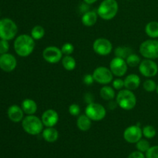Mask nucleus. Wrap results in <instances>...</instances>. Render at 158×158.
<instances>
[{"label": "nucleus", "mask_w": 158, "mask_h": 158, "mask_svg": "<svg viewBox=\"0 0 158 158\" xmlns=\"http://www.w3.org/2000/svg\"><path fill=\"white\" fill-rule=\"evenodd\" d=\"M21 107L23 109V112L26 114V115H34L36 113L37 109H38V106L35 100H32V99H25L23 102H22Z\"/></svg>", "instance_id": "6ab92c4d"}, {"label": "nucleus", "mask_w": 158, "mask_h": 158, "mask_svg": "<svg viewBox=\"0 0 158 158\" xmlns=\"http://www.w3.org/2000/svg\"><path fill=\"white\" fill-rule=\"evenodd\" d=\"M85 114L88 116L92 121H100L106 117V110L103 105L93 102L86 105Z\"/></svg>", "instance_id": "0eeeda50"}, {"label": "nucleus", "mask_w": 158, "mask_h": 158, "mask_svg": "<svg viewBox=\"0 0 158 158\" xmlns=\"http://www.w3.org/2000/svg\"><path fill=\"white\" fill-rule=\"evenodd\" d=\"M146 158H158V145L151 147L145 154Z\"/></svg>", "instance_id": "473e14b6"}, {"label": "nucleus", "mask_w": 158, "mask_h": 158, "mask_svg": "<svg viewBox=\"0 0 158 158\" xmlns=\"http://www.w3.org/2000/svg\"><path fill=\"white\" fill-rule=\"evenodd\" d=\"M156 92H157V94H158V84H157V89H156Z\"/></svg>", "instance_id": "ea45409f"}, {"label": "nucleus", "mask_w": 158, "mask_h": 158, "mask_svg": "<svg viewBox=\"0 0 158 158\" xmlns=\"http://www.w3.org/2000/svg\"><path fill=\"white\" fill-rule=\"evenodd\" d=\"M117 106L124 110H131L137 104V97L132 90L124 89L119 91L116 97Z\"/></svg>", "instance_id": "20e7f679"}, {"label": "nucleus", "mask_w": 158, "mask_h": 158, "mask_svg": "<svg viewBox=\"0 0 158 158\" xmlns=\"http://www.w3.org/2000/svg\"><path fill=\"white\" fill-rule=\"evenodd\" d=\"M142 132H143V136L146 137L147 139H152L157 134V131L155 127L152 125H147L142 128Z\"/></svg>", "instance_id": "cd10ccee"}, {"label": "nucleus", "mask_w": 158, "mask_h": 158, "mask_svg": "<svg viewBox=\"0 0 158 158\" xmlns=\"http://www.w3.org/2000/svg\"><path fill=\"white\" fill-rule=\"evenodd\" d=\"M30 35L34 40H40L43 39L45 35V29L41 26H35L32 29Z\"/></svg>", "instance_id": "a878e982"}, {"label": "nucleus", "mask_w": 158, "mask_h": 158, "mask_svg": "<svg viewBox=\"0 0 158 158\" xmlns=\"http://www.w3.org/2000/svg\"><path fill=\"white\" fill-rule=\"evenodd\" d=\"M24 114L21 106H19L18 105H12L8 108V117L13 123L22 122L24 118Z\"/></svg>", "instance_id": "dca6fc26"}, {"label": "nucleus", "mask_w": 158, "mask_h": 158, "mask_svg": "<svg viewBox=\"0 0 158 158\" xmlns=\"http://www.w3.org/2000/svg\"><path fill=\"white\" fill-rule=\"evenodd\" d=\"M128 65L126 60L115 56L110 63V69L114 76L117 77H122L127 73L128 70Z\"/></svg>", "instance_id": "f8f14e48"}, {"label": "nucleus", "mask_w": 158, "mask_h": 158, "mask_svg": "<svg viewBox=\"0 0 158 158\" xmlns=\"http://www.w3.org/2000/svg\"><path fill=\"white\" fill-rule=\"evenodd\" d=\"M9 49V43L8 40H0V55L7 53Z\"/></svg>", "instance_id": "f704fd0d"}, {"label": "nucleus", "mask_w": 158, "mask_h": 158, "mask_svg": "<svg viewBox=\"0 0 158 158\" xmlns=\"http://www.w3.org/2000/svg\"><path fill=\"white\" fill-rule=\"evenodd\" d=\"M17 66V60L12 54L5 53L0 55V69L4 72H12Z\"/></svg>", "instance_id": "4468645a"}, {"label": "nucleus", "mask_w": 158, "mask_h": 158, "mask_svg": "<svg viewBox=\"0 0 158 158\" xmlns=\"http://www.w3.org/2000/svg\"><path fill=\"white\" fill-rule=\"evenodd\" d=\"M97 1H98V0H83V2H84L85 3H86V4H88V5L94 4V3L97 2Z\"/></svg>", "instance_id": "58836bf2"}, {"label": "nucleus", "mask_w": 158, "mask_h": 158, "mask_svg": "<svg viewBox=\"0 0 158 158\" xmlns=\"http://www.w3.org/2000/svg\"><path fill=\"white\" fill-rule=\"evenodd\" d=\"M43 138L48 143H54L59 138V132L56 128L46 127L42 132Z\"/></svg>", "instance_id": "aec40b11"}, {"label": "nucleus", "mask_w": 158, "mask_h": 158, "mask_svg": "<svg viewBox=\"0 0 158 158\" xmlns=\"http://www.w3.org/2000/svg\"><path fill=\"white\" fill-rule=\"evenodd\" d=\"M126 62L127 63L128 66L130 67H136V66H138L140 65L141 60H140V56H138L136 53H131L127 58L126 59Z\"/></svg>", "instance_id": "bb28decb"}, {"label": "nucleus", "mask_w": 158, "mask_h": 158, "mask_svg": "<svg viewBox=\"0 0 158 158\" xmlns=\"http://www.w3.org/2000/svg\"><path fill=\"white\" fill-rule=\"evenodd\" d=\"M93 49L96 54L101 56L110 55L113 50V45L106 38H98L93 43Z\"/></svg>", "instance_id": "9b49d317"}, {"label": "nucleus", "mask_w": 158, "mask_h": 158, "mask_svg": "<svg viewBox=\"0 0 158 158\" xmlns=\"http://www.w3.org/2000/svg\"><path fill=\"white\" fill-rule=\"evenodd\" d=\"M43 126L41 118L35 115H27L22 120L23 131L29 135L35 136L41 134L43 131Z\"/></svg>", "instance_id": "7ed1b4c3"}, {"label": "nucleus", "mask_w": 158, "mask_h": 158, "mask_svg": "<svg viewBox=\"0 0 158 158\" xmlns=\"http://www.w3.org/2000/svg\"><path fill=\"white\" fill-rule=\"evenodd\" d=\"M145 33L151 39L158 38V22L151 21L145 26Z\"/></svg>", "instance_id": "5701e85b"}, {"label": "nucleus", "mask_w": 158, "mask_h": 158, "mask_svg": "<svg viewBox=\"0 0 158 158\" xmlns=\"http://www.w3.org/2000/svg\"><path fill=\"white\" fill-rule=\"evenodd\" d=\"M77 126L80 131H87L92 126V120L86 114H81L77 117Z\"/></svg>", "instance_id": "412c9836"}, {"label": "nucleus", "mask_w": 158, "mask_h": 158, "mask_svg": "<svg viewBox=\"0 0 158 158\" xmlns=\"http://www.w3.org/2000/svg\"><path fill=\"white\" fill-rule=\"evenodd\" d=\"M85 101L88 103H90L94 102V95L91 94H85Z\"/></svg>", "instance_id": "4c0bfd02"}, {"label": "nucleus", "mask_w": 158, "mask_h": 158, "mask_svg": "<svg viewBox=\"0 0 158 158\" xmlns=\"http://www.w3.org/2000/svg\"><path fill=\"white\" fill-rule=\"evenodd\" d=\"M123 136L127 143H136L142 139L143 132L141 127L139 125H132L125 129Z\"/></svg>", "instance_id": "ddd939ff"}, {"label": "nucleus", "mask_w": 158, "mask_h": 158, "mask_svg": "<svg viewBox=\"0 0 158 158\" xmlns=\"http://www.w3.org/2000/svg\"><path fill=\"white\" fill-rule=\"evenodd\" d=\"M100 95L103 100L106 101H110L113 100L116 97L115 89L113 86L104 85L100 90Z\"/></svg>", "instance_id": "4be33fe9"}, {"label": "nucleus", "mask_w": 158, "mask_h": 158, "mask_svg": "<svg viewBox=\"0 0 158 158\" xmlns=\"http://www.w3.org/2000/svg\"><path fill=\"white\" fill-rule=\"evenodd\" d=\"M112 86L116 90H121L124 87V80L120 79V77L114 79L112 81Z\"/></svg>", "instance_id": "72a5a7b5"}, {"label": "nucleus", "mask_w": 158, "mask_h": 158, "mask_svg": "<svg viewBox=\"0 0 158 158\" xmlns=\"http://www.w3.org/2000/svg\"><path fill=\"white\" fill-rule=\"evenodd\" d=\"M13 46L17 55L21 57H27L34 51L35 43L30 35L22 34L15 38Z\"/></svg>", "instance_id": "f257e3e1"}, {"label": "nucleus", "mask_w": 158, "mask_h": 158, "mask_svg": "<svg viewBox=\"0 0 158 158\" xmlns=\"http://www.w3.org/2000/svg\"><path fill=\"white\" fill-rule=\"evenodd\" d=\"M127 158H146L145 155L143 154V152H140L139 151H134V152L131 153Z\"/></svg>", "instance_id": "e433bc0d"}, {"label": "nucleus", "mask_w": 158, "mask_h": 158, "mask_svg": "<svg viewBox=\"0 0 158 158\" xmlns=\"http://www.w3.org/2000/svg\"><path fill=\"white\" fill-rule=\"evenodd\" d=\"M0 15H1V12H0Z\"/></svg>", "instance_id": "a19ab883"}, {"label": "nucleus", "mask_w": 158, "mask_h": 158, "mask_svg": "<svg viewBox=\"0 0 158 158\" xmlns=\"http://www.w3.org/2000/svg\"><path fill=\"white\" fill-rule=\"evenodd\" d=\"M69 114L73 117H78L80 114V106L77 103H72L69 106L68 108Z\"/></svg>", "instance_id": "2f4dec72"}, {"label": "nucleus", "mask_w": 158, "mask_h": 158, "mask_svg": "<svg viewBox=\"0 0 158 158\" xmlns=\"http://www.w3.org/2000/svg\"><path fill=\"white\" fill-rule=\"evenodd\" d=\"M18 26L16 23L9 18L0 19V39L5 40H12L16 36Z\"/></svg>", "instance_id": "39448f33"}, {"label": "nucleus", "mask_w": 158, "mask_h": 158, "mask_svg": "<svg viewBox=\"0 0 158 158\" xmlns=\"http://www.w3.org/2000/svg\"><path fill=\"white\" fill-rule=\"evenodd\" d=\"M157 84L154 80H151V79H148L145 80L143 83V88L146 92L152 93L154 91H156L157 89Z\"/></svg>", "instance_id": "c85d7f7f"}, {"label": "nucleus", "mask_w": 158, "mask_h": 158, "mask_svg": "<svg viewBox=\"0 0 158 158\" xmlns=\"http://www.w3.org/2000/svg\"><path fill=\"white\" fill-rule=\"evenodd\" d=\"M138 70L144 77L151 78L158 73V65L154 60L144 59L138 66Z\"/></svg>", "instance_id": "1a4fd4ad"}, {"label": "nucleus", "mask_w": 158, "mask_h": 158, "mask_svg": "<svg viewBox=\"0 0 158 158\" xmlns=\"http://www.w3.org/2000/svg\"><path fill=\"white\" fill-rule=\"evenodd\" d=\"M83 82L86 86H91L95 82L93 74H86L83 78Z\"/></svg>", "instance_id": "c9c22d12"}, {"label": "nucleus", "mask_w": 158, "mask_h": 158, "mask_svg": "<svg viewBox=\"0 0 158 158\" xmlns=\"http://www.w3.org/2000/svg\"><path fill=\"white\" fill-rule=\"evenodd\" d=\"M139 52L145 59H158V40L151 39L143 41L139 47Z\"/></svg>", "instance_id": "423d86ee"}, {"label": "nucleus", "mask_w": 158, "mask_h": 158, "mask_svg": "<svg viewBox=\"0 0 158 158\" xmlns=\"http://www.w3.org/2000/svg\"><path fill=\"white\" fill-rule=\"evenodd\" d=\"M61 51L63 55L69 56L71 55L74 52V46L70 43H66L62 46Z\"/></svg>", "instance_id": "7c9ffc66"}, {"label": "nucleus", "mask_w": 158, "mask_h": 158, "mask_svg": "<svg viewBox=\"0 0 158 158\" xmlns=\"http://www.w3.org/2000/svg\"><path fill=\"white\" fill-rule=\"evenodd\" d=\"M61 63L63 65V67L67 71L73 70L77 66V61H76L75 58L71 55L64 56L62 59Z\"/></svg>", "instance_id": "b1692460"}, {"label": "nucleus", "mask_w": 158, "mask_h": 158, "mask_svg": "<svg viewBox=\"0 0 158 158\" xmlns=\"http://www.w3.org/2000/svg\"><path fill=\"white\" fill-rule=\"evenodd\" d=\"M124 87L125 89L130 90H135L140 85V77L137 74L131 73L127 76L124 79Z\"/></svg>", "instance_id": "f3484780"}, {"label": "nucleus", "mask_w": 158, "mask_h": 158, "mask_svg": "<svg viewBox=\"0 0 158 158\" xmlns=\"http://www.w3.org/2000/svg\"><path fill=\"white\" fill-rule=\"evenodd\" d=\"M119 5L117 0H103L97 9V14L103 20H111L117 15Z\"/></svg>", "instance_id": "f03ea898"}, {"label": "nucleus", "mask_w": 158, "mask_h": 158, "mask_svg": "<svg viewBox=\"0 0 158 158\" xmlns=\"http://www.w3.org/2000/svg\"><path fill=\"white\" fill-rule=\"evenodd\" d=\"M98 19V14L95 11H87L83 14L81 18V22L83 26L91 27L97 23Z\"/></svg>", "instance_id": "a211bd4d"}, {"label": "nucleus", "mask_w": 158, "mask_h": 158, "mask_svg": "<svg viewBox=\"0 0 158 158\" xmlns=\"http://www.w3.org/2000/svg\"><path fill=\"white\" fill-rule=\"evenodd\" d=\"M63 55L61 49L55 46H47L43 51V58L50 64L60 63L63 59Z\"/></svg>", "instance_id": "9d476101"}, {"label": "nucleus", "mask_w": 158, "mask_h": 158, "mask_svg": "<svg viewBox=\"0 0 158 158\" xmlns=\"http://www.w3.org/2000/svg\"><path fill=\"white\" fill-rule=\"evenodd\" d=\"M41 120L46 127H53L58 123L60 117L58 113L55 110L48 109L42 114Z\"/></svg>", "instance_id": "2eb2a0df"}, {"label": "nucleus", "mask_w": 158, "mask_h": 158, "mask_svg": "<svg viewBox=\"0 0 158 158\" xmlns=\"http://www.w3.org/2000/svg\"><path fill=\"white\" fill-rule=\"evenodd\" d=\"M136 148H137V151L146 153L151 148V144H150L148 140H145V139H140L138 142L136 143Z\"/></svg>", "instance_id": "c756f323"}, {"label": "nucleus", "mask_w": 158, "mask_h": 158, "mask_svg": "<svg viewBox=\"0 0 158 158\" xmlns=\"http://www.w3.org/2000/svg\"><path fill=\"white\" fill-rule=\"evenodd\" d=\"M133 49L128 46H117L114 49L115 56L126 60L131 53H133Z\"/></svg>", "instance_id": "393cba45"}, {"label": "nucleus", "mask_w": 158, "mask_h": 158, "mask_svg": "<svg viewBox=\"0 0 158 158\" xmlns=\"http://www.w3.org/2000/svg\"><path fill=\"white\" fill-rule=\"evenodd\" d=\"M93 77L97 83L102 85H108L114 80V74L110 68L106 66H98L93 72Z\"/></svg>", "instance_id": "6e6552de"}]
</instances>
